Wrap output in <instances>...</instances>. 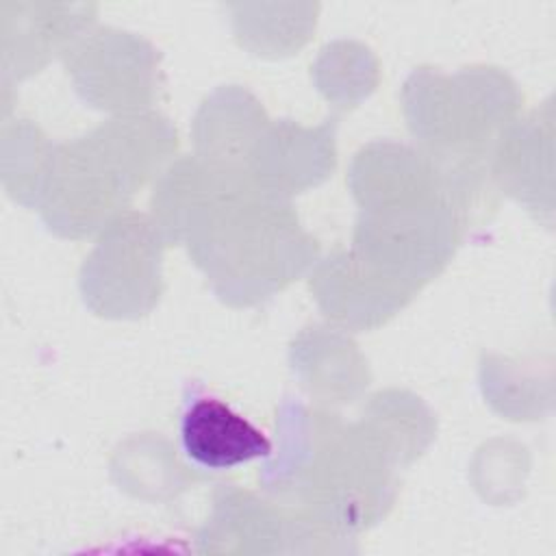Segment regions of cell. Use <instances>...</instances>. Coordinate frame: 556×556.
Segmentation results:
<instances>
[{
	"label": "cell",
	"instance_id": "5b68a950",
	"mask_svg": "<svg viewBox=\"0 0 556 556\" xmlns=\"http://www.w3.org/2000/svg\"><path fill=\"white\" fill-rule=\"evenodd\" d=\"M137 189V180L91 130L80 139L54 143L35 211L52 232L78 239L104 230L126 211Z\"/></svg>",
	"mask_w": 556,
	"mask_h": 556
},
{
	"label": "cell",
	"instance_id": "8992f818",
	"mask_svg": "<svg viewBox=\"0 0 556 556\" xmlns=\"http://www.w3.org/2000/svg\"><path fill=\"white\" fill-rule=\"evenodd\" d=\"M165 241L152 219L124 211L100 235L80 267V293L100 317L135 319L159 302L163 291L161 254Z\"/></svg>",
	"mask_w": 556,
	"mask_h": 556
},
{
	"label": "cell",
	"instance_id": "8fae6325",
	"mask_svg": "<svg viewBox=\"0 0 556 556\" xmlns=\"http://www.w3.org/2000/svg\"><path fill=\"white\" fill-rule=\"evenodd\" d=\"M269 122L252 93L235 85L222 87L202 102L195 115V156L245 178L250 154Z\"/></svg>",
	"mask_w": 556,
	"mask_h": 556
},
{
	"label": "cell",
	"instance_id": "30bf717a",
	"mask_svg": "<svg viewBox=\"0 0 556 556\" xmlns=\"http://www.w3.org/2000/svg\"><path fill=\"white\" fill-rule=\"evenodd\" d=\"M93 7L2 2V74L22 80L89 33Z\"/></svg>",
	"mask_w": 556,
	"mask_h": 556
},
{
	"label": "cell",
	"instance_id": "6da1fadb",
	"mask_svg": "<svg viewBox=\"0 0 556 556\" xmlns=\"http://www.w3.org/2000/svg\"><path fill=\"white\" fill-rule=\"evenodd\" d=\"M350 189L361 206L356 256L415 293L443 271L467 217L430 154L393 141L369 143L352 161Z\"/></svg>",
	"mask_w": 556,
	"mask_h": 556
},
{
	"label": "cell",
	"instance_id": "9c48e42d",
	"mask_svg": "<svg viewBox=\"0 0 556 556\" xmlns=\"http://www.w3.org/2000/svg\"><path fill=\"white\" fill-rule=\"evenodd\" d=\"M334 169V122L304 128L289 119L269 122L256 141L245 180L263 193L287 200L319 185Z\"/></svg>",
	"mask_w": 556,
	"mask_h": 556
},
{
	"label": "cell",
	"instance_id": "7c38bea8",
	"mask_svg": "<svg viewBox=\"0 0 556 556\" xmlns=\"http://www.w3.org/2000/svg\"><path fill=\"white\" fill-rule=\"evenodd\" d=\"M185 454L204 469H230L271 454V441L217 397H193L180 419Z\"/></svg>",
	"mask_w": 556,
	"mask_h": 556
},
{
	"label": "cell",
	"instance_id": "7a4b0ae2",
	"mask_svg": "<svg viewBox=\"0 0 556 556\" xmlns=\"http://www.w3.org/2000/svg\"><path fill=\"white\" fill-rule=\"evenodd\" d=\"M276 439L258 476L271 500L341 539L384 517L395 495V463L361 421L282 404Z\"/></svg>",
	"mask_w": 556,
	"mask_h": 556
},
{
	"label": "cell",
	"instance_id": "52a82bcc",
	"mask_svg": "<svg viewBox=\"0 0 556 556\" xmlns=\"http://www.w3.org/2000/svg\"><path fill=\"white\" fill-rule=\"evenodd\" d=\"M65 67L85 102L117 115L146 111L161 89L156 50L117 28L89 30L65 54Z\"/></svg>",
	"mask_w": 556,
	"mask_h": 556
},
{
	"label": "cell",
	"instance_id": "ba28073f",
	"mask_svg": "<svg viewBox=\"0 0 556 556\" xmlns=\"http://www.w3.org/2000/svg\"><path fill=\"white\" fill-rule=\"evenodd\" d=\"M321 313L339 330H371L404 308L415 291L384 276L352 250L324 258L311 276Z\"/></svg>",
	"mask_w": 556,
	"mask_h": 556
},
{
	"label": "cell",
	"instance_id": "277c9868",
	"mask_svg": "<svg viewBox=\"0 0 556 556\" xmlns=\"http://www.w3.org/2000/svg\"><path fill=\"white\" fill-rule=\"evenodd\" d=\"M402 100L417 148L439 161L489 167L519 106L513 80L495 67H467L454 76L419 67L406 80Z\"/></svg>",
	"mask_w": 556,
	"mask_h": 556
},
{
	"label": "cell",
	"instance_id": "3957f363",
	"mask_svg": "<svg viewBox=\"0 0 556 556\" xmlns=\"http://www.w3.org/2000/svg\"><path fill=\"white\" fill-rule=\"evenodd\" d=\"M180 243L219 300L250 306L317 263L319 245L291 204L219 169L189 217Z\"/></svg>",
	"mask_w": 556,
	"mask_h": 556
},
{
	"label": "cell",
	"instance_id": "4fadbf2b",
	"mask_svg": "<svg viewBox=\"0 0 556 556\" xmlns=\"http://www.w3.org/2000/svg\"><path fill=\"white\" fill-rule=\"evenodd\" d=\"M54 143L26 119L4 126L2 182L13 200L35 208L39 185Z\"/></svg>",
	"mask_w": 556,
	"mask_h": 556
}]
</instances>
